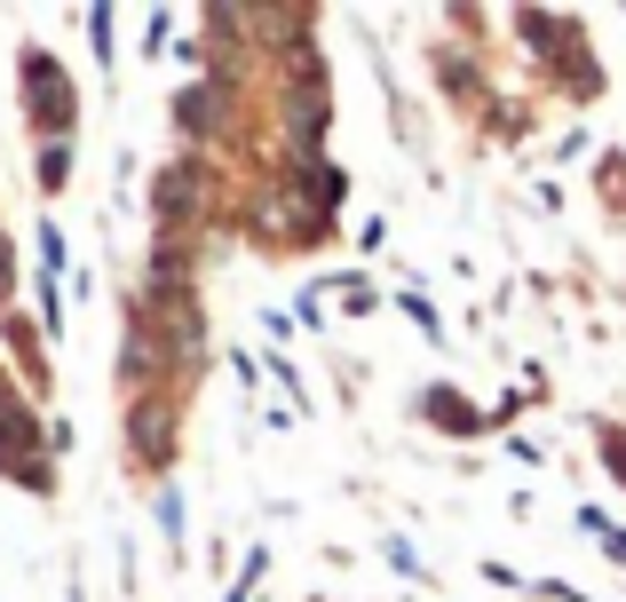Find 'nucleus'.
I'll return each instance as SVG.
<instances>
[{"instance_id": "nucleus-1", "label": "nucleus", "mask_w": 626, "mask_h": 602, "mask_svg": "<svg viewBox=\"0 0 626 602\" xmlns=\"http://www.w3.org/2000/svg\"><path fill=\"white\" fill-rule=\"evenodd\" d=\"M24 80H32V127H40L48 143H63V136H72V80H63L40 48L24 56Z\"/></svg>"}, {"instance_id": "nucleus-2", "label": "nucleus", "mask_w": 626, "mask_h": 602, "mask_svg": "<svg viewBox=\"0 0 626 602\" xmlns=\"http://www.w3.org/2000/svg\"><path fill=\"white\" fill-rule=\"evenodd\" d=\"M420 413H437V428H452V437H468V428H484V413H468L452 389H428L420 396Z\"/></svg>"}, {"instance_id": "nucleus-3", "label": "nucleus", "mask_w": 626, "mask_h": 602, "mask_svg": "<svg viewBox=\"0 0 626 602\" xmlns=\"http://www.w3.org/2000/svg\"><path fill=\"white\" fill-rule=\"evenodd\" d=\"M579 523H587V531H595V540H603V555H618V563H626V531H618V523H611L603 508H587Z\"/></svg>"}, {"instance_id": "nucleus-4", "label": "nucleus", "mask_w": 626, "mask_h": 602, "mask_svg": "<svg viewBox=\"0 0 626 602\" xmlns=\"http://www.w3.org/2000/svg\"><path fill=\"white\" fill-rule=\"evenodd\" d=\"M63 175H72V151L48 143V151H40V190H63Z\"/></svg>"}, {"instance_id": "nucleus-5", "label": "nucleus", "mask_w": 626, "mask_h": 602, "mask_svg": "<svg viewBox=\"0 0 626 602\" xmlns=\"http://www.w3.org/2000/svg\"><path fill=\"white\" fill-rule=\"evenodd\" d=\"M603 452H611V467L626 476V428H618V437H603Z\"/></svg>"}]
</instances>
